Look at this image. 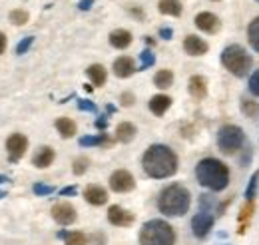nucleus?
Segmentation results:
<instances>
[{"mask_svg": "<svg viewBox=\"0 0 259 245\" xmlns=\"http://www.w3.org/2000/svg\"><path fill=\"white\" fill-rule=\"evenodd\" d=\"M136 72V62L132 60L130 56H120L114 62V74L118 78H130Z\"/></svg>", "mask_w": 259, "mask_h": 245, "instance_id": "15", "label": "nucleus"}, {"mask_svg": "<svg viewBox=\"0 0 259 245\" xmlns=\"http://www.w3.org/2000/svg\"><path fill=\"white\" fill-rule=\"evenodd\" d=\"M241 112H243V116H247V118H255V116L259 114L257 102L243 98V100H241Z\"/></svg>", "mask_w": 259, "mask_h": 245, "instance_id": "27", "label": "nucleus"}, {"mask_svg": "<svg viewBox=\"0 0 259 245\" xmlns=\"http://www.w3.org/2000/svg\"><path fill=\"white\" fill-rule=\"evenodd\" d=\"M52 161H54V150L48 148V146L38 148V152L34 153V157H32V164L36 168H48Z\"/></svg>", "mask_w": 259, "mask_h": 245, "instance_id": "18", "label": "nucleus"}, {"mask_svg": "<svg viewBox=\"0 0 259 245\" xmlns=\"http://www.w3.org/2000/svg\"><path fill=\"white\" fill-rule=\"evenodd\" d=\"M10 22L16 26H22L28 22V12L26 10H12L10 12Z\"/></svg>", "mask_w": 259, "mask_h": 245, "instance_id": "29", "label": "nucleus"}, {"mask_svg": "<svg viewBox=\"0 0 259 245\" xmlns=\"http://www.w3.org/2000/svg\"><path fill=\"white\" fill-rule=\"evenodd\" d=\"M154 60H156V58H154V54H152L150 50L142 52V70H146L148 66H152V64H154Z\"/></svg>", "mask_w": 259, "mask_h": 245, "instance_id": "33", "label": "nucleus"}, {"mask_svg": "<svg viewBox=\"0 0 259 245\" xmlns=\"http://www.w3.org/2000/svg\"><path fill=\"white\" fill-rule=\"evenodd\" d=\"M88 164H90L88 157H78V159H74V168H72L74 174H76V176H82V174L88 170Z\"/></svg>", "mask_w": 259, "mask_h": 245, "instance_id": "31", "label": "nucleus"}, {"mask_svg": "<svg viewBox=\"0 0 259 245\" xmlns=\"http://www.w3.org/2000/svg\"><path fill=\"white\" fill-rule=\"evenodd\" d=\"M32 36H28V38H24V40H22V42H20V44H18V46H16V54H24V52H26V50H28V48H30V44H32Z\"/></svg>", "mask_w": 259, "mask_h": 245, "instance_id": "34", "label": "nucleus"}, {"mask_svg": "<svg viewBox=\"0 0 259 245\" xmlns=\"http://www.w3.org/2000/svg\"><path fill=\"white\" fill-rule=\"evenodd\" d=\"M6 150L10 153V159L16 161V159H20L26 153V150H28V140L22 134H12L6 140Z\"/></svg>", "mask_w": 259, "mask_h": 245, "instance_id": "9", "label": "nucleus"}, {"mask_svg": "<svg viewBox=\"0 0 259 245\" xmlns=\"http://www.w3.org/2000/svg\"><path fill=\"white\" fill-rule=\"evenodd\" d=\"M222 64L226 66V70L229 74H233L237 78H243V76H247V72H249L251 64H253V58L243 46L231 44L222 52Z\"/></svg>", "mask_w": 259, "mask_h": 245, "instance_id": "5", "label": "nucleus"}, {"mask_svg": "<svg viewBox=\"0 0 259 245\" xmlns=\"http://www.w3.org/2000/svg\"><path fill=\"white\" fill-rule=\"evenodd\" d=\"M249 92L259 98V70H255V72L249 76Z\"/></svg>", "mask_w": 259, "mask_h": 245, "instance_id": "32", "label": "nucleus"}, {"mask_svg": "<svg viewBox=\"0 0 259 245\" xmlns=\"http://www.w3.org/2000/svg\"><path fill=\"white\" fill-rule=\"evenodd\" d=\"M213 2H220V0H213Z\"/></svg>", "mask_w": 259, "mask_h": 245, "instance_id": "43", "label": "nucleus"}, {"mask_svg": "<svg viewBox=\"0 0 259 245\" xmlns=\"http://www.w3.org/2000/svg\"><path fill=\"white\" fill-rule=\"evenodd\" d=\"M190 206H192V195L184 185L180 184H171L163 187L160 197H158V210L167 217L186 215Z\"/></svg>", "mask_w": 259, "mask_h": 245, "instance_id": "3", "label": "nucleus"}, {"mask_svg": "<svg viewBox=\"0 0 259 245\" xmlns=\"http://www.w3.org/2000/svg\"><path fill=\"white\" fill-rule=\"evenodd\" d=\"M52 217H54V221L60 223V225H70V223L76 221V210H74V206L62 201V203H56V206L52 208Z\"/></svg>", "mask_w": 259, "mask_h": 245, "instance_id": "10", "label": "nucleus"}, {"mask_svg": "<svg viewBox=\"0 0 259 245\" xmlns=\"http://www.w3.org/2000/svg\"><path fill=\"white\" fill-rule=\"evenodd\" d=\"M154 84L160 88V90H165L174 84V72L171 70H160L156 76H154Z\"/></svg>", "mask_w": 259, "mask_h": 245, "instance_id": "24", "label": "nucleus"}, {"mask_svg": "<svg viewBox=\"0 0 259 245\" xmlns=\"http://www.w3.org/2000/svg\"><path fill=\"white\" fill-rule=\"evenodd\" d=\"M195 26L201 32H207V34H215V32L222 28L220 24V18L211 12H199L195 16Z\"/></svg>", "mask_w": 259, "mask_h": 245, "instance_id": "11", "label": "nucleus"}, {"mask_svg": "<svg viewBox=\"0 0 259 245\" xmlns=\"http://www.w3.org/2000/svg\"><path fill=\"white\" fill-rule=\"evenodd\" d=\"M247 40H249L251 48L255 52H259V16L255 20H251L249 26H247Z\"/></svg>", "mask_w": 259, "mask_h": 245, "instance_id": "25", "label": "nucleus"}, {"mask_svg": "<svg viewBox=\"0 0 259 245\" xmlns=\"http://www.w3.org/2000/svg\"><path fill=\"white\" fill-rule=\"evenodd\" d=\"M213 223H215V217L209 214V212H199L192 219V229H194V235L197 239H203L209 235V231L213 229Z\"/></svg>", "mask_w": 259, "mask_h": 245, "instance_id": "8", "label": "nucleus"}, {"mask_svg": "<svg viewBox=\"0 0 259 245\" xmlns=\"http://www.w3.org/2000/svg\"><path fill=\"white\" fill-rule=\"evenodd\" d=\"M245 144V134L239 126L226 124L218 132V148L224 153H235Z\"/></svg>", "mask_w": 259, "mask_h": 245, "instance_id": "6", "label": "nucleus"}, {"mask_svg": "<svg viewBox=\"0 0 259 245\" xmlns=\"http://www.w3.org/2000/svg\"><path fill=\"white\" fill-rule=\"evenodd\" d=\"M84 197L92 206H104L108 201V191L102 185H88L84 191Z\"/></svg>", "mask_w": 259, "mask_h": 245, "instance_id": "14", "label": "nucleus"}, {"mask_svg": "<svg viewBox=\"0 0 259 245\" xmlns=\"http://www.w3.org/2000/svg\"><path fill=\"white\" fill-rule=\"evenodd\" d=\"M188 90H190V94L194 96L195 100H203L207 96V80L203 76L195 74V76L190 78V82H188Z\"/></svg>", "mask_w": 259, "mask_h": 245, "instance_id": "16", "label": "nucleus"}, {"mask_svg": "<svg viewBox=\"0 0 259 245\" xmlns=\"http://www.w3.org/2000/svg\"><path fill=\"white\" fill-rule=\"evenodd\" d=\"M92 2H94V0H82V2H80V8H82V10H88Z\"/></svg>", "mask_w": 259, "mask_h": 245, "instance_id": "40", "label": "nucleus"}, {"mask_svg": "<svg viewBox=\"0 0 259 245\" xmlns=\"http://www.w3.org/2000/svg\"><path fill=\"white\" fill-rule=\"evenodd\" d=\"M110 44L114 48H118V50H124V48H128L130 44H132V34L128 30H124V28L110 32Z\"/></svg>", "mask_w": 259, "mask_h": 245, "instance_id": "17", "label": "nucleus"}, {"mask_svg": "<svg viewBox=\"0 0 259 245\" xmlns=\"http://www.w3.org/2000/svg\"><path fill=\"white\" fill-rule=\"evenodd\" d=\"M110 187L116 193H126V191H132L136 187V180H134V176L130 174L128 170H116L110 176Z\"/></svg>", "mask_w": 259, "mask_h": 245, "instance_id": "7", "label": "nucleus"}, {"mask_svg": "<svg viewBox=\"0 0 259 245\" xmlns=\"http://www.w3.org/2000/svg\"><path fill=\"white\" fill-rule=\"evenodd\" d=\"M195 178L211 191H224L229 185V168L215 157H205L195 166Z\"/></svg>", "mask_w": 259, "mask_h": 245, "instance_id": "2", "label": "nucleus"}, {"mask_svg": "<svg viewBox=\"0 0 259 245\" xmlns=\"http://www.w3.org/2000/svg\"><path fill=\"white\" fill-rule=\"evenodd\" d=\"M60 193H62V195H72V193H76V187H64Z\"/></svg>", "mask_w": 259, "mask_h": 245, "instance_id": "39", "label": "nucleus"}, {"mask_svg": "<svg viewBox=\"0 0 259 245\" xmlns=\"http://www.w3.org/2000/svg\"><path fill=\"white\" fill-rule=\"evenodd\" d=\"M257 2H259V0H257Z\"/></svg>", "mask_w": 259, "mask_h": 245, "instance_id": "44", "label": "nucleus"}, {"mask_svg": "<svg viewBox=\"0 0 259 245\" xmlns=\"http://www.w3.org/2000/svg\"><path fill=\"white\" fill-rule=\"evenodd\" d=\"M108 221L112 225H118V227H128L134 223V214H130L128 210H124L120 206H112L108 210Z\"/></svg>", "mask_w": 259, "mask_h": 245, "instance_id": "12", "label": "nucleus"}, {"mask_svg": "<svg viewBox=\"0 0 259 245\" xmlns=\"http://www.w3.org/2000/svg\"><path fill=\"white\" fill-rule=\"evenodd\" d=\"M158 8H160V12L165 14V16H180V14H182V4H180V0H160Z\"/></svg>", "mask_w": 259, "mask_h": 245, "instance_id": "22", "label": "nucleus"}, {"mask_svg": "<svg viewBox=\"0 0 259 245\" xmlns=\"http://www.w3.org/2000/svg\"><path fill=\"white\" fill-rule=\"evenodd\" d=\"M80 108H82V110H90V112H94V110H96V106H94V104H90V102H86V100H80Z\"/></svg>", "mask_w": 259, "mask_h": 245, "instance_id": "37", "label": "nucleus"}, {"mask_svg": "<svg viewBox=\"0 0 259 245\" xmlns=\"http://www.w3.org/2000/svg\"><path fill=\"white\" fill-rule=\"evenodd\" d=\"M88 76L94 82V86H104L106 84V78H108V72H106V68L102 64H92L88 68Z\"/></svg>", "mask_w": 259, "mask_h": 245, "instance_id": "21", "label": "nucleus"}, {"mask_svg": "<svg viewBox=\"0 0 259 245\" xmlns=\"http://www.w3.org/2000/svg\"><path fill=\"white\" fill-rule=\"evenodd\" d=\"M184 50H186L190 56H203V54L209 50V46H207V42L201 40L199 36L190 34V36H186V40H184Z\"/></svg>", "mask_w": 259, "mask_h": 245, "instance_id": "13", "label": "nucleus"}, {"mask_svg": "<svg viewBox=\"0 0 259 245\" xmlns=\"http://www.w3.org/2000/svg\"><path fill=\"white\" fill-rule=\"evenodd\" d=\"M52 191H54V187H50V185H42V184L34 185V193H38V195H46V193H52Z\"/></svg>", "mask_w": 259, "mask_h": 245, "instance_id": "35", "label": "nucleus"}, {"mask_svg": "<svg viewBox=\"0 0 259 245\" xmlns=\"http://www.w3.org/2000/svg\"><path fill=\"white\" fill-rule=\"evenodd\" d=\"M142 168L154 180L171 178L178 172V155L174 153V150L162 144L150 146L142 157Z\"/></svg>", "mask_w": 259, "mask_h": 245, "instance_id": "1", "label": "nucleus"}, {"mask_svg": "<svg viewBox=\"0 0 259 245\" xmlns=\"http://www.w3.org/2000/svg\"><path fill=\"white\" fill-rule=\"evenodd\" d=\"M4 50H6V36L0 32V54H2Z\"/></svg>", "mask_w": 259, "mask_h": 245, "instance_id": "38", "label": "nucleus"}, {"mask_svg": "<svg viewBox=\"0 0 259 245\" xmlns=\"http://www.w3.org/2000/svg\"><path fill=\"white\" fill-rule=\"evenodd\" d=\"M162 36H165V38H169V36H171V30H167V28H163V30H162Z\"/></svg>", "mask_w": 259, "mask_h": 245, "instance_id": "41", "label": "nucleus"}, {"mask_svg": "<svg viewBox=\"0 0 259 245\" xmlns=\"http://www.w3.org/2000/svg\"><path fill=\"white\" fill-rule=\"evenodd\" d=\"M140 245H176V231L163 219H150L142 225Z\"/></svg>", "mask_w": 259, "mask_h": 245, "instance_id": "4", "label": "nucleus"}, {"mask_svg": "<svg viewBox=\"0 0 259 245\" xmlns=\"http://www.w3.org/2000/svg\"><path fill=\"white\" fill-rule=\"evenodd\" d=\"M0 197H4V193H2V191H0Z\"/></svg>", "mask_w": 259, "mask_h": 245, "instance_id": "42", "label": "nucleus"}, {"mask_svg": "<svg viewBox=\"0 0 259 245\" xmlns=\"http://www.w3.org/2000/svg\"><path fill=\"white\" fill-rule=\"evenodd\" d=\"M257 182H259V172H255V174L251 176V180H249L247 189H245V197H247V199H253V197H255V193H257Z\"/></svg>", "mask_w": 259, "mask_h": 245, "instance_id": "30", "label": "nucleus"}, {"mask_svg": "<svg viewBox=\"0 0 259 245\" xmlns=\"http://www.w3.org/2000/svg\"><path fill=\"white\" fill-rule=\"evenodd\" d=\"M100 144H108V136H106V134L86 136V138L80 140V146H100Z\"/></svg>", "mask_w": 259, "mask_h": 245, "instance_id": "28", "label": "nucleus"}, {"mask_svg": "<svg viewBox=\"0 0 259 245\" xmlns=\"http://www.w3.org/2000/svg\"><path fill=\"white\" fill-rule=\"evenodd\" d=\"M56 130L62 138H72L76 134V124L72 122L70 118H58L56 120Z\"/></svg>", "mask_w": 259, "mask_h": 245, "instance_id": "23", "label": "nucleus"}, {"mask_svg": "<svg viewBox=\"0 0 259 245\" xmlns=\"http://www.w3.org/2000/svg\"><path fill=\"white\" fill-rule=\"evenodd\" d=\"M169 106H171V98L165 96V94H158V96H154V98L150 100V110H152L156 116H163Z\"/></svg>", "mask_w": 259, "mask_h": 245, "instance_id": "19", "label": "nucleus"}, {"mask_svg": "<svg viewBox=\"0 0 259 245\" xmlns=\"http://www.w3.org/2000/svg\"><path fill=\"white\" fill-rule=\"evenodd\" d=\"M120 102H122V106H132L134 104V96L130 92L122 94V98H120Z\"/></svg>", "mask_w": 259, "mask_h": 245, "instance_id": "36", "label": "nucleus"}, {"mask_svg": "<svg viewBox=\"0 0 259 245\" xmlns=\"http://www.w3.org/2000/svg\"><path fill=\"white\" fill-rule=\"evenodd\" d=\"M64 237L66 245H88V237L82 231H70V233H60Z\"/></svg>", "mask_w": 259, "mask_h": 245, "instance_id": "26", "label": "nucleus"}, {"mask_svg": "<svg viewBox=\"0 0 259 245\" xmlns=\"http://www.w3.org/2000/svg\"><path fill=\"white\" fill-rule=\"evenodd\" d=\"M134 136H136V126H134V124L122 122L116 128V138H118V142H122V144H130V142L134 140Z\"/></svg>", "mask_w": 259, "mask_h": 245, "instance_id": "20", "label": "nucleus"}]
</instances>
